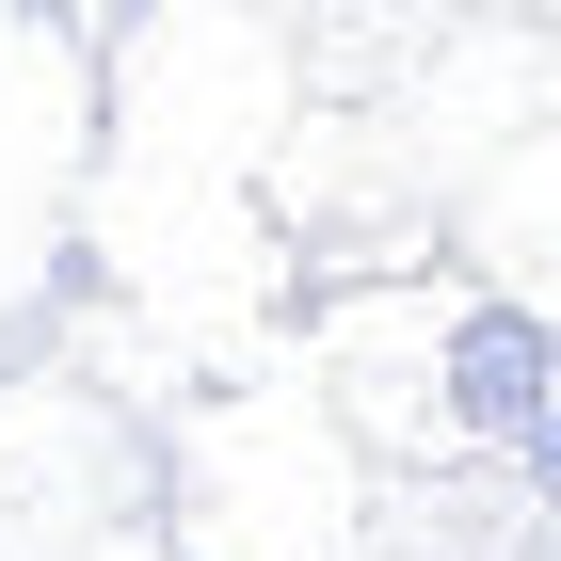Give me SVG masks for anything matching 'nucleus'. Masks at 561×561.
<instances>
[{
    "instance_id": "f257e3e1",
    "label": "nucleus",
    "mask_w": 561,
    "mask_h": 561,
    "mask_svg": "<svg viewBox=\"0 0 561 561\" xmlns=\"http://www.w3.org/2000/svg\"><path fill=\"white\" fill-rule=\"evenodd\" d=\"M449 417L497 433V449H546V321H529V305H466V337H449Z\"/></svg>"
}]
</instances>
